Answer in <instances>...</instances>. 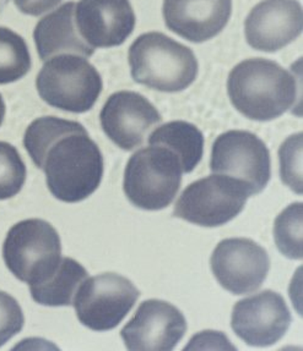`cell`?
Listing matches in <instances>:
<instances>
[{"mask_svg": "<svg viewBox=\"0 0 303 351\" xmlns=\"http://www.w3.org/2000/svg\"><path fill=\"white\" fill-rule=\"evenodd\" d=\"M187 332V321L167 301H143L120 332L128 350L171 351Z\"/></svg>", "mask_w": 303, "mask_h": 351, "instance_id": "12", "label": "cell"}, {"mask_svg": "<svg viewBox=\"0 0 303 351\" xmlns=\"http://www.w3.org/2000/svg\"><path fill=\"white\" fill-rule=\"evenodd\" d=\"M302 202L287 206L274 224L275 244L281 254L291 260H302Z\"/></svg>", "mask_w": 303, "mask_h": 351, "instance_id": "21", "label": "cell"}, {"mask_svg": "<svg viewBox=\"0 0 303 351\" xmlns=\"http://www.w3.org/2000/svg\"><path fill=\"white\" fill-rule=\"evenodd\" d=\"M212 274L223 289L245 295L259 289L268 277V252L251 239H225L212 252Z\"/></svg>", "mask_w": 303, "mask_h": 351, "instance_id": "10", "label": "cell"}, {"mask_svg": "<svg viewBox=\"0 0 303 351\" xmlns=\"http://www.w3.org/2000/svg\"><path fill=\"white\" fill-rule=\"evenodd\" d=\"M103 157L98 145L79 123L46 148L40 169L52 195L67 204L80 202L102 182Z\"/></svg>", "mask_w": 303, "mask_h": 351, "instance_id": "2", "label": "cell"}, {"mask_svg": "<svg viewBox=\"0 0 303 351\" xmlns=\"http://www.w3.org/2000/svg\"><path fill=\"white\" fill-rule=\"evenodd\" d=\"M31 69L29 47L21 36L0 27V85L23 79Z\"/></svg>", "mask_w": 303, "mask_h": 351, "instance_id": "20", "label": "cell"}, {"mask_svg": "<svg viewBox=\"0 0 303 351\" xmlns=\"http://www.w3.org/2000/svg\"><path fill=\"white\" fill-rule=\"evenodd\" d=\"M150 146L167 148L177 156L183 173H190L201 163L204 137L195 125L177 120L160 126L149 136Z\"/></svg>", "mask_w": 303, "mask_h": 351, "instance_id": "18", "label": "cell"}, {"mask_svg": "<svg viewBox=\"0 0 303 351\" xmlns=\"http://www.w3.org/2000/svg\"><path fill=\"white\" fill-rule=\"evenodd\" d=\"M140 291L126 277L103 273L86 278L75 294L76 316L85 327L106 332L115 328L131 312Z\"/></svg>", "mask_w": 303, "mask_h": 351, "instance_id": "8", "label": "cell"}, {"mask_svg": "<svg viewBox=\"0 0 303 351\" xmlns=\"http://www.w3.org/2000/svg\"><path fill=\"white\" fill-rule=\"evenodd\" d=\"M23 310L12 295L0 291V346L23 330Z\"/></svg>", "mask_w": 303, "mask_h": 351, "instance_id": "24", "label": "cell"}, {"mask_svg": "<svg viewBox=\"0 0 303 351\" xmlns=\"http://www.w3.org/2000/svg\"><path fill=\"white\" fill-rule=\"evenodd\" d=\"M75 23L89 46L111 48L132 34L135 14L129 0H80L75 6Z\"/></svg>", "mask_w": 303, "mask_h": 351, "instance_id": "15", "label": "cell"}, {"mask_svg": "<svg viewBox=\"0 0 303 351\" xmlns=\"http://www.w3.org/2000/svg\"><path fill=\"white\" fill-rule=\"evenodd\" d=\"M75 6L73 1L65 3L36 25L34 38L41 60L46 62L65 53L90 58L95 53V48L82 40L76 29Z\"/></svg>", "mask_w": 303, "mask_h": 351, "instance_id": "17", "label": "cell"}, {"mask_svg": "<svg viewBox=\"0 0 303 351\" xmlns=\"http://www.w3.org/2000/svg\"><path fill=\"white\" fill-rule=\"evenodd\" d=\"M227 92L242 115L256 121H270L295 107L301 88L298 76L278 62L253 58L231 70Z\"/></svg>", "mask_w": 303, "mask_h": 351, "instance_id": "1", "label": "cell"}, {"mask_svg": "<svg viewBox=\"0 0 303 351\" xmlns=\"http://www.w3.org/2000/svg\"><path fill=\"white\" fill-rule=\"evenodd\" d=\"M282 182L302 195V132L290 136L279 149Z\"/></svg>", "mask_w": 303, "mask_h": 351, "instance_id": "23", "label": "cell"}, {"mask_svg": "<svg viewBox=\"0 0 303 351\" xmlns=\"http://www.w3.org/2000/svg\"><path fill=\"white\" fill-rule=\"evenodd\" d=\"M87 277L89 273L79 262L65 257L46 282L30 285V293L40 305L52 307L73 305L76 291Z\"/></svg>", "mask_w": 303, "mask_h": 351, "instance_id": "19", "label": "cell"}, {"mask_svg": "<svg viewBox=\"0 0 303 351\" xmlns=\"http://www.w3.org/2000/svg\"><path fill=\"white\" fill-rule=\"evenodd\" d=\"M291 321L284 298L273 290H263L236 304L231 327L248 346H270L285 335Z\"/></svg>", "mask_w": 303, "mask_h": 351, "instance_id": "11", "label": "cell"}, {"mask_svg": "<svg viewBox=\"0 0 303 351\" xmlns=\"http://www.w3.org/2000/svg\"><path fill=\"white\" fill-rule=\"evenodd\" d=\"M41 98L53 108L70 113L89 112L102 92L96 68L76 54H59L47 60L36 79Z\"/></svg>", "mask_w": 303, "mask_h": 351, "instance_id": "5", "label": "cell"}, {"mask_svg": "<svg viewBox=\"0 0 303 351\" xmlns=\"http://www.w3.org/2000/svg\"><path fill=\"white\" fill-rule=\"evenodd\" d=\"M26 182V165L20 153L8 142L0 141V199H12Z\"/></svg>", "mask_w": 303, "mask_h": 351, "instance_id": "22", "label": "cell"}, {"mask_svg": "<svg viewBox=\"0 0 303 351\" xmlns=\"http://www.w3.org/2000/svg\"><path fill=\"white\" fill-rule=\"evenodd\" d=\"M210 169L245 182L252 196L258 195L270 180L269 149L249 131H227L212 145Z\"/></svg>", "mask_w": 303, "mask_h": 351, "instance_id": "9", "label": "cell"}, {"mask_svg": "<svg viewBox=\"0 0 303 351\" xmlns=\"http://www.w3.org/2000/svg\"><path fill=\"white\" fill-rule=\"evenodd\" d=\"M182 165L175 153L150 146L134 153L124 171V193L137 208L160 210L177 196L182 182Z\"/></svg>", "mask_w": 303, "mask_h": 351, "instance_id": "4", "label": "cell"}, {"mask_svg": "<svg viewBox=\"0 0 303 351\" xmlns=\"http://www.w3.org/2000/svg\"><path fill=\"white\" fill-rule=\"evenodd\" d=\"M128 60L135 82L167 93L188 88L199 70L189 47L161 32L139 36L129 48Z\"/></svg>", "mask_w": 303, "mask_h": 351, "instance_id": "3", "label": "cell"}, {"mask_svg": "<svg viewBox=\"0 0 303 351\" xmlns=\"http://www.w3.org/2000/svg\"><path fill=\"white\" fill-rule=\"evenodd\" d=\"M249 196L245 182L226 176H206L184 190L173 217L201 227H221L240 215Z\"/></svg>", "mask_w": 303, "mask_h": 351, "instance_id": "7", "label": "cell"}, {"mask_svg": "<svg viewBox=\"0 0 303 351\" xmlns=\"http://www.w3.org/2000/svg\"><path fill=\"white\" fill-rule=\"evenodd\" d=\"M6 267L29 285L46 282L62 261L57 230L43 219H26L10 228L3 245Z\"/></svg>", "mask_w": 303, "mask_h": 351, "instance_id": "6", "label": "cell"}, {"mask_svg": "<svg viewBox=\"0 0 303 351\" xmlns=\"http://www.w3.org/2000/svg\"><path fill=\"white\" fill-rule=\"evenodd\" d=\"M60 1L62 0H14L20 12L31 16H40L42 14L49 12Z\"/></svg>", "mask_w": 303, "mask_h": 351, "instance_id": "25", "label": "cell"}, {"mask_svg": "<svg viewBox=\"0 0 303 351\" xmlns=\"http://www.w3.org/2000/svg\"><path fill=\"white\" fill-rule=\"evenodd\" d=\"M10 0H0V15L5 10L6 6L9 5Z\"/></svg>", "mask_w": 303, "mask_h": 351, "instance_id": "27", "label": "cell"}, {"mask_svg": "<svg viewBox=\"0 0 303 351\" xmlns=\"http://www.w3.org/2000/svg\"><path fill=\"white\" fill-rule=\"evenodd\" d=\"M101 126L109 140L124 151L143 145L150 130L160 124L157 109L137 92L120 91L107 99L100 113Z\"/></svg>", "mask_w": 303, "mask_h": 351, "instance_id": "13", "label": "cell"}, {"mask_svg": "<svg viewBox=\"0 0 303 351\" xmlns=\"http://www.w3.org/2000/svg\"><path fill=\"white\" fill-rule=\"evenodd\" d=\"M4 117H5V103H4V99H3V97L0 95V126L3 124Z\"/></svg>", "mask_w": 303, "mask_h": 351, "instance_id": "26", "label": "cell"}, {"mask_svg": "<svg viewBox=\"0 0 303 351\" xmlns=\"http://www.w3.org/2000/svg\"><path fill=\"white\" fill-rule=\"evenodd\" d=\"M302 6L298 0H263L245 23L247 43L257 51L274 53L302 34Z\"/></svg>", "mask_w": 303, "mask_h": 351, "instance_id": "14", "label": "cell"}, {"mask_svg": "<svg viewBox=\"0 0 303 351\" xmlns=\"http://www.w3.org/2000/svg\"><path fill=\"white\" fill-rule=\"evenodd\" d=\"M162 12L167 29L189 42L201 43L226 27L232 0H165Z\"/></svg>", "mask_w": 303, "mask_h": 351, "instance_id": "16", "label": "cell"}]
</instances>
